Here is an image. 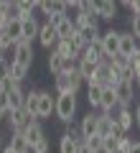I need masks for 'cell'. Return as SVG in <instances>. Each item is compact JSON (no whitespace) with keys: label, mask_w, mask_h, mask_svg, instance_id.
Returning a JSON list of instances; mask_svg holds the SVG:
<instances>
[{"label":"cell","mask_w":140,"mask_h":153,"mask_svg":"<svg viewBox=\"0 0 140 153\" xmlns=\"http://www.w3.org/2000/svg\"><path fill=\"white\" fill-rule=\"evenodd\" d=\"M81 84H84V79L79 76V71H64V74H59L54 79L56 94H76Z\"/></svg>","instance_id":"cell-1"},{"label":"cell","mask_w":140,"mask_h":153,"mask_svg":"<svg viewBox=\"0 0 140 153\" xmlns=\"http://www.w3.org/2000/svg\"><path fill=\"white\" fill-rule=\"evenodd\" d=\"M54 115L59 117L64 125H69L76 115V94H56V107Z\"/></svg>","instance_id":"cell-2"},{"label":"cell","mask_w":140,"mask_h":153,"mask_svg":"<svg viewBox=\"0 0 140 153\" xmlns=\"http://www.w3.org/2000/svg\"><path fill=\"white\" fill-rule=\"evenodd\" d=\"M33 56H36L33 44H28V41H18V44L13 46V59H10V61H16V64L31 69V66H33Z\"/></svg>","instance_id":"cell-3"},{"label":"cell","mask_w":140,"mask_h":153,"mask_svg":"<svg viewBox=\"0 0 140 153\" xmlns=\"http://www.w3.org/2000/svg\"><path fill=\"white\" fill-rule=\"evenodd\" d=\"M54 107H56V97H51L49 89H41L38 92V120H49L54 115Z\"/></svg>","instance_id":"cell-4"},{"label":"cell","mask_w":140,"mask_h":153,"mask_svg":"<svg viewBox=\"0 0 140 153\" xmlns=\"http://www.w3.org/2000/svg\"><path fill=\"white\" fill-rule=\"evenodd\" d=\"M99 44H102V51L104 56H115L117 54V46H120V31H115V28H107V31H102V36H99Z\"/></svg>","instance_id":"cell-5"},{"label":"cell","mask_w":140,"mask_h":153,"mask_svg":"<svg viewBox=\"0 0 140 153\" xmlns=\"http://www.w3.org/2000/svg\"><path fill=\"white\" fill-rule=\"evenodd\" d=\"M8 112H13V110H23V100H26V89H23V84H13L8 82Z\"/></svg>","instance_id":"cell-6"},{"label":"cell","mask_w":140,"mask_h":153,"mask_svg":"<svg viewBox=\"0 0 140 153\" xmlns=\"http://www.w3.org/2000/svg\"><path fill=\"white\" fill-rule=\"evenodd\" d=\"M115 89V97H117L120 105H125V107H130V102L135 100V82H127V79H120L117 87Z\"/></svg>","instance_id":"cell-7"},{"label":"cell","mask_w":140,"mask_h":153,"mask_svg":"<svg viewBox=\"0 0 140 153\" xmlns=\"http://www.w3.org/2000/svg\"><path fill=\"white\" fill-rule=\"evenodd\" d=\"M117 5L115 0H94V13H97L99 21H112L117 18Z\"/></svg>","instance_id":"cell-8"},{"label":"cell","mask_w":140,"mask_h":153,"mask_svg":"<svg viewBox=\"0 0 140 153\" xmlns=\"http://www.w3.org/2000/svg\"><path fill=\"white\" fill-rule=\"evenodd\" d=\"M38 28H41V23L36 21V16H31V18H23V21H21V36H23V41L33 44V41L38 38Z\"/></svg>","instance_id":"cell-9"},{"label":"cell","mask_w":140,"mask_h":153,"mask_svg":"<svg viewBox=\"0 0 140 153\" xmlns=\"http://www.w3.org/2000/svg\"><path fill=\"white\" fill-rule=\"evenodd\" d=\"M36 41L43 46V49H49V51H51V49L56 46V41H59V36H56V31L49 26V23H41V28H38V38H36Z\"/></svg>","instance_id":"cell-10"},{"label":"cell","mask_w":140,"mask_h":153,"mask_svg":"<svg viewBox=\"0 0 140 153\" xmlns=\"http://www.w3.org/2000/svg\"><path fill=\"white\" fill-rule=\"evenodd\" d=\"M138 49V38L133 36L130 31H120V46H117V54H122V56H133V51Z\"/></svg>","instance_id":"cell-11"},{"label":"cell","mask_w":140,"mask_h":153,"mask_svg":"<svg viewBox=\"0 0 140 153\" xmlns=\"http://www.w3.org/2000/svg\"><path fill=\"white\" fill-rule=\"evenodd\" d=\"M79 133H81V138H92V135H97V115L94 112H87L84 117L79 120Z\"/></svg>","instance_id":"cell-12"},{"label":"cell","mask_w":140,"mask_h":153,"mask_svg":"<svg viewBox=\"0 0 140 153\" xmlns=\"http://www.w3.org/2000/svg\"><path fill=\"white\" fill-rule=\"evenodd\" d=\"M38 92L41 89H28L26 92V100H23V112L28 115V117H36L38 120Z\"/></svg>","instance_id":"cell-13"},{"label":"cell","mask_w":140,"mask_h":153,"mask_svg":"<svg viewBox=\"0 0 140 153\" xmlns=\"http://www.w3.org/2000/svg\"><path fill=\"white\" fill-rule=\"evenodd\" d=\"M23 138H26V143L33 148L38 140H43V138H46V130H43L41 123H33V125H28L26 130H23Z\"/></svg>","instance_id":"cell-14"},{"label":"cell","mask_w":140,"mask_h":153,"mask_svg":"<svg viewBox=\"0 0 140 153\" xmlns=\"http://www.w3.org/2000/svg\"><path fill=\"white\" fill-rule=\"evenodd\" d=\"M64 64H66V59H61L56 51H49V61H46V69H49V74L54 76H59V74H64Z\"/></svg>","instance_id":"cell-15"},{"label":"cell","mask_w":140,"mask_h":153,"mask_svg":"<svg viewBox=\"0 0 140 153\" xmlns=\"http://www.w3.org/2000/svg\"><path fill=\"white\" fill-rule=\"evenodd\" d=\"M94 69H97V64H94V61H89V59H84V56H79V61H76V71H79V76L84 79L87 84L92 82Z\"/></svg>","instance_id":"cell-16"},{"label":"cell","mask_w":140,"mask_h":153,"mask_svg":"<svg viewBox=\"0 0 140 153\" xmlns=\"http://www.w3.org/2000/svg\"><path fill=\"white\" fill-rule=\"evenodd\" d=\"M54 31H56V36H59V41H64V38H69L71 33L76 31V28H74V21H71V18L61 16V18H59V23L54 26Z\"/></svg>","instance_id":"cell-17"},{"label":"cell","mask_w":140,"mask_h":153,"mask_svg":"<svg viewBox=\"0 0 140 153\" xmlns=\"http://www.w3.org/2000/svg\"><path fill=\"white\" fill-rule=\"evenodd\" d=\"M112 125H115V120L110 117L107 112H99V115H97V135H99V138H110Z\"/></svg>","instance_id":"cell-18"},{"label":"cell","mask_w":140,"mask_h":153,"mask_svg":"<svg viewBox=\"0 0 140 153\" xmlns=\"http://www.w3.org/2000/svg\"><path fill=\"white\" fill-rule=\"evenodd\" d=\"M51 51H56V54L61 56V59H79L76 56V51H74V46H71V41L69 38H64V41H56V46Z\"/></svg>","instance_id":"cell-19"},{"label":"cell","mask_w":140,"mask_h":153,"mask_svg":"<svg viewBox=\"0 0 140 153\" xmlns=\"http://www.w3.org/2000/svg\"><path fill=\"white\" fill-rule=\"evenodd\" d=\"M3 33H5V36L13 41V46H16L18 41H23V36H21V21H5Z\"/></svg>","instance_id":"cell-20"},{"label":"cell","mask_w":140,"mask_h":153,"mask_svg":"<svg viewBox=\"0 0 140 153\" xmlns=\"http://www.w3.org/2000/svg\"><path fill=\"white\" fill-rule=\"evenodd\" d=\"M8 148L16 151V153H31V146L26 143L23 133H10V143H8Z\"/></svg>","instance_id":"cell-21"},{"label":"cell","mask_w":140,"mask_h":153,"mask_svg":"<svg viewBox=\"0 0 140 153\" xmlns=\"http://www.w3.org/2000/svg\"><path fill=\"white\" fill-rule=\"evenodd\" d=\"M117 105V97H115V89L112 87H102V100H99V110L102 112H110V110Z\"/></svg>","instance_id":"cell-22"},{"label":"cell","mask_w":140,"mask_h":153,"mask_svg":"<svg viewBox=\"0 0 140 153\" xmlns=\"http://www.w3.org/2000/svg\"><path fill=\"white\" fill-rule=\"evenodd\" d=\"M16 8H18L21 21H23V18H31L33 16V10L38 8V0H16Z\"/></svg>","instance_id":"cell-23"},{"label":"cell","mask_w":140,"mask_h":153,"mask_svg":"<svg viewBox=\"0 0 140 153\" xmlns=\"http://www.w3.org/2000/svg\"><path fill=\"white\" fill-rule=\"evenodd\" d=\"M26 76H28V69L21 64H16V61H10V76H8V82L13 84H23L26 82Z\"/></svg>","instance_id":"cell-24"},{"label":"cell","mask_w":140,"mask_h":153,"mask_svg":"<svg viewBox=\"0 0 140 153\" xmlns=\"http://www.w3.org/2000/svg\"><path fill=\"white\" fill-rule=\"evenodd\" d=\"M110 66L122 76L125 71H130V59H127V56H122V54H115V56H110Z\"/></svg>","instance_id":"cell-25"},{"label":"cell","mask_w":140,"mask_h":153,"mask_svg":"<svg viewBox=\"0 0 140 153\" xmlns=\"http://www.w3.org/2000/svg\"><path fill=\"white\" fill-rule=\"evenodd\" d=\"M99 100H102V87H97V84H87V102H89V107L99 110Z\"/></svg>","instance_id":"cell-26"},{"label":"cell","mask_w":140,"mask_h":153,"mask_svg":"<svg viewBox=\"0 0 140 153\" xmlns=\"http://www.w3.org/2000/svg\"><path fill=\"white\" fill-rule=\"evenodd\" d=\"M102 143H104V138L92 135V138H87V140H84V146H87V151H89V153H102Z\"/></svg>","instance_id":"cell-27"},{"label":"cell","mask_w":140,"mask_h":153,"mask_svg":"<svg viewBox=\"0 0 140 153\" xmlns=\"http://www.w3.org/2000/svg\"><path fill=\"white\" fill-rule=\"evenodd\" d=\"M133 138H127V135H125V138H120V140H117V153H130V148H133Z\"/></svg>","instance_id":"cell-28"},{"label":"cell","mask_w":140,"mask_h":153,"mask_svg":"<svg viewBox=\"0 0 140 153\" xmlns=\"http://www.w3.org/2000/svg\"><path fill=\"white\" fill-rule=\"evenodd\" d=\"M51 151V143H49V138H43V140H38L36 146L31 148V153H49Z\"/></svg>","instance_id":"cell-29"},{"label":"cell","mask_w":140,"mask_h":153,"mask_svg":"<svg viewBox=\"0 0 140 153\" xmlns=\"http://www.w3.org/2000/svg\"><path fill=\"white\" fill-rule=\"evenodd\" d=\"M130 33L135 38H140V13L138 16H130Z\"/></svg>","instance_id":"cell-30"},{"label":"cell","mask_w":140,"mask_h":153,"mask_svg":"<svg viewBox=\"0 0 140 153\" xmlns=\"http://www.w3.org/2000/svg\"><path fill=\"white\" fill-rule=\"evenodd\" d=\"M10 76V61H0V82H8Z\"/></svg>","instance_id":"cell-31"},{"label":"cell","mask_w":140,"mask_h":153,"mask_svg":"<svg viewBox=\"0 0 140 153\" xmlns=\"http://www.w3.org/2000/svg\"><path fill=\"white\" fill-rule=\"evenodd\" d=\"M122 5L127 8V10L133 13V16H138V13H140V0H125Z\"/></svg>","instance_id":"cell-32"},{"label":"cell","mask_w":140,"mask_h":153,"mask_svg":"<svg viewBox=\"0 0 140 153\" xmlns=\"http://www.w3.org/2000/svg\"><path fill=\"white\" fill-rule=\"evenodd\" d=\"M5 26V0H0V31Z\"/></svg>","instance_id":"cell-33"},{"label":"cell","mask_w":140,"mask_h":153,"mask_svg":"<svg viewBox=\"0 0 140 153\" xmlns=\"http://www.w3.org/2000/svg\"><path fill=\"white\" fill-rule=\"evenodd\" d=\"M133 117H135V125L140 128V102L135 105V112H133Z\"/></svg>","instance_id":"cell-34"},{"label":"cell","mask_w":140,"mask_h":153,"mask_svg":"<svg viewBox=\"0 0 140 153\" xmlns=\"http://www.w3.org/2000/svg\"><path fill=\"white\" fill-rule=\"evenodd\" d=\"M130 153H140V143H133V148H130Z\"/></svg>","instance_id":"cell-35"},{"label":"cell","mask_w":140,"mask_h":153,"mask_svg":"<svg viewBox=\"0 0 140 153\" xmlns=\"http://www.w3.org/2000/svg\"><path fill=\"white\" fill-rule=\"evenodd\" d=\"M5 148V138H3V133H0V151Z\"/></svg>","instance_id":"cell-36"},{"label":"cell","mask_w":140,"mask_h":153,"mask_svg":"<svg viewBox=\"0 0 140 153\" xmlns=\"http://www.w3.org/2000/svg\"><path fill=\"white\" fill-rule=\"evenodd\" d=\"M5 115H8V112H5V110H0V123L5 120Z\"/></svg>","instance_id":"cell-37"},{"label":"cell","mask_w":140,"mask_h":153,"mask_svg":"<svg viewBox=\"0 0 140 153\" xmlns=\"http://www.w3.org/2000/svg\"><path fill=\"white\" fill-rule=\"evenodd\" d=\"M135 89H138V92H140V76H138V79H135Z\"/></svg>","instance_id":"cell-38"},{"label":"cell","mask_w":140,"mask_h":153,"mask_svg":"<svg viewBox=\"0 0 140 153\" xmlns=\"http://www.w3.org/2000/svg\"><path fill=\"white\" fill-rule=\"evenodd\" d=\"M0 153H16V151H10V148L5 146V148H3V151H0Z\"/></svg>","instance_id":"cell-39"},{"label":"cell","mask_w":140,"mask_h":153,"mask_svg":"<svg viewBox=\"0 0 140 153\" xmlns=\"http://www.w3.org/2000/svg\"><path fill=\"white\" fill-rule=\"evenodd\" d=\"M138 46H140V38H138Z\"/></svg>","instance_id":"cell-40"}]
</instances>
